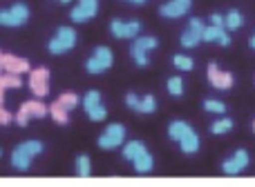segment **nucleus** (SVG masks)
<instances>
[{"mask_svg": "<svg viewBox=\"0 0 255 187\" xmlns=\"http://www.w3.org/2000/svg\"><path fill=\"white\" fill-rule=\"evenodd\" d=\"M40 152H43V143H40V140H27V143H20L11 154L13 167H16V170H22V172L29 170L31 158Z\"/></svg>", "mask_w": 255, "mask_h": 187, "instance_id": "f257e3e1", "label": "nucleus"}, {"mask_svg": "<svg viewBox=\"0 0 255 187\" xmlns=\"http://www.w3.org/2000/svg\"><path fill=\"white\" fill-rule=\"evenodd\" d=\"M76 45V31L72 27H58L56 36L49 40L47 49L52 54H65L67 49H72Z\"/></svg>", "mask_w": 255, "mask_h": 187, "instance_id": "f03ea898", "label": "nucleus"}, {"mask_svg": "<svg viewBox=\"0 0 255 187\" xmlns=\"http://www.w3.org/2000/svg\"><path fill=\"white\" fill-rule=\"evenodd\" d=\"M112 67V52L110 47H97L94 54L90 56V61L85 62V69L90 74H103L106 69Z\"/></svg>", "mask_w": 255, "mask_h": 187, "instance_id": "7ed1b4c3", "label": "nucleus"}, {"mask_svg": "<svg viewBox=\"0 0 255 187\" xmlns=\"http://www.w3.org/2000/svg\"><path fill=\"white\" fill-rule=\"evenodd\" d=\"M27 18H29V9H27V4L16 2L11 9L0 11V25L2 27H20V25L27 22Z\"/></svg>", "mask_w": 255, "mask_h": 187, "instance_id": "20e7f679", "label": "nucleus"}, {"mask_svg": "<svg viewBox=\"0 0 255 187\" xmlns=\"http://www.w3.org/2000/svg\"><path fill=\"white\" fill-rule=\"evenodd\" d=\"M34 116V118H43V116H47V107H45L40 100H27V103H22L20 105V109H18V114H16V123L20 127H25L27 125V121Z\"/></svg>", "mask_w": 255, "mask_h": 187, "instance_id": "39448f33", "label": "nucleus"}, {"mask_svg": "<svg viewBox=\"0 0 255 187\" xmlns=\"http://www.w3.org/2000/svg\"><path fill=\"white\" fill-rule=\"evenodd\" d=\"M124 138H126L124 125L115 123V125H110L101 136H99V147L101 149H115V147H119V145L124 143Z\"/></svg>", "mask_w": 255, "mask_h": 187, "instance_id": "423d86ee", "label": "nucleus"}, {"mask_svg": "<svg viewBox=\"0 0 255 187\" xmlns=\"http://www.w3.org/2000/svg\"><path fill=\"white\" fill-rule=\"evenodd\" d=\"M157 47V38H136L134 43H132V47H130V54H132V58H134V62L139 67H145L148 65V52L150 49H154Z\"/></svg>", "mask_w": 255, "mask_h": 187, "instance_id": "0eeeda50", "label": "nucleus"}, {"mask_svg": "<svg viewBox=\"0 0 255 187\" xmlns=\"http://www.w3.org/2000/svg\"><path fill=\"white\" fill-rule=\"evenodd\" d=\"M204 31H206L204 22L199 20V18H193V20L188 22V27H186V31L181 34V45H184V47H195V45H199L204 40Z\"/></svg>", "mask_w": 255, "mask_h": 187, "instance_id": "6e6552de", "label": "nucleus"}, {"mask_svg": "<svg viewBox=\"0 0 255 187\" xmlns=\"http://www.w3.org/2000/svg\"><path fill=\"white\" fill-rule=\"evenodd\" d=\"M83 105H85V112H88V116L92 118V121H103V118L108 116L106 107L101 105V94L99 92H88L83 98Z\"/></svg>", "mask_w": 255, "mask_h": 187, "instance_id": "1a4fd4ad", "label": "nucleus"}, {"mask_svg": "<svg viewBox=\"0 0 255 187\" xmlns=\"http://www.w3.org/2000/svg\"><path fill=\"white\" fill-rule=\"evenodd\" d=\"M29 87H31V92L38 96V98L47 96V92H49V71L45 69V67H38V69L31 71Z\"/></svg>", "mask_w": 255, "mask_h": 187, "instance_id": "9d476101", "label": "nucleus"}, {"mask_svg": "<svg viewBox=\"0 0 255 187\" xmlns=\"http://www.w3.org/2000/svg\"><path fill=\"white\" fill-rule=\"evenodd\" d=\"M97 11H99V0H79V4L72 9L70 18L74 22H85L97 16Z\"/></svg>", "mask_w": 255, "mask_h": 187, "instance_id": "9b49d317", "label": "nucleus"}, {"mask_svg": "<svg viewBox=\"0 0 255 187\" xmlns=\"http://www.w3.org/2000/svg\"><path fill=\"white\" fill-rule=\"evenodd\" d=\"M208 80H211V85L215 89H231L233 87V74H229V71H222L220 67H217V62H211L208 65Z\"/></svg>", "mask_w": 255, "mask_h": 187, "instance_id": "f8f14e48", "label": "nucleus"}, {"mask_svg": "<svg viewBox=\"0 0 255 187\" xmlns=\"http://www.w3.org/2000/svg\"><path fill=\"white\" fill-rule=\"evenodd\" d=\"M247 167H249V152H247V149H238V152H235L229 161H224L222 170H224V174L235 176V174H240L242 170H247Z\"/></svg>", "mask_w": 255, "mask_h": 187, "instance_id": "ddd939ff", "label": "nucleus"}, {"mask_svg": "<svg viewBox=\"0 0 255 187\" xmlns=\"http://www.w3.org/2000/svg\"><path fill=\"white\" fill-rule=\"evenodd\" d=\"M110 31L117 38H134L141 31V22L139 20H130V22H121V20H112L110 22Z\"/></svg>", "mask_w": 255, "mask_h": 187, "instance_id": "4468645a", "label": "nucleus"}, {"mask_svg": "<svg viewBox=\"0 0 255 187\" xmlns=\"http://www.w3.org/2000/svg\"><path fill=\"white\" fill-rule=\"evenodd\" d=\"M190 9V0H170V2L161 4L159 13L163 18H181L184 13H188Z\"/></svg>", "mask_w": 255, "mask_h": 187, "instance_id": "2eb2a0df", "label": "nucleus"}, {"mask_svg": "<svg viewBox=\"0 0 255 187\" xmlns=\"http://www.w3.org/2000/svg\"><path fill=\"white\" fill-rule=\"evenodd\" d=\"M2 69L9 71V74H25L29 71V62L25 58L11 56V54H2Z\"/></svg>", "mask_w": 255, "mask_h": 187, "instance_id": "dca6fc26", "label": "nucleus"}, {"mask_svg": "<svg viewBox=\"0 0 255 187\" xmlns=\"http://www.w3.org/2000/svg\"><path fill=\"white\" fill-rule=\"evenodd\" d=\"M204 40L206 43H220L222 47H229L231 45V38H229V31H226V27H206V31H204Z\"/></svg>", "mask_w": 255, "mask_h": 187, "instance_id": "f3484780", "label": "nucleus"}, {"mask_svg": "<svg viewBox=\"0 0 255 187\" xmlns=\"http://www.w3.org/2000/svg\"><path fill=\"white\" fill-rule=\"evenodd\" d=\"M179 145H181V152H184V154H195L199 149V136L193 131V127H190V129L181 136Z\"/></svg>", "mask_w": 255, "mask_h": 187, "instance_id": "a211bd4d", "label": "nucleus"}, {"mask_svg": "<svg viewBox=\"0 0 255 187\" xmlns=\"http://www.w3.org/2000/svg\"><path fill=\"white\" fill-rule=\"evenodd\" d=\"M132 163H134V170L139 172V174H148V172L152 170V156H150V154L145 152V149H143V152L136 154L134 161H132Z\"/></svg>", "mask_w": 255, "mask_h": 187, "instance_id": "6ab92c4d", "label": "nucleus"}, {"mask_svg": "<svg viewBox=\"0 0 255 187\" xmlns=\"http://www.w3.org/2000/svg\"><path fill=\"white\" fill-rule=\"evenodd\" d=\"M188 129H190L188 123H184V121H172L170 127H168V136H170L172 140H177V143H179L181 136H184Z\"/></svg>", "mask_w": 255, "mask_h": 187, "instance_id": "aec40b11", "label": "nucleus"}, {"mask_svg": "<svg viewBox=\"0 0 255 187\" xmlns=\"http://www.w3.org/2000/svg\"><path fill=\"white\" fill-rule=\"evenodd\" d=\"M244 25V18H242V13L238 11V9H233V11H229L224 16V27L229 31H235V29H240V27Z\"/></svg>", "mask_w": 255, "mask_h": 187, "instance_id": "412c9836", "label": "nucleus"}, {"mask_svg": "<svg viewBox=\"0 0 255 187\" xmlns=\"http://www.w3.org/2000/svg\"><path fill=\"white\" fill-rule=\"evenodd\" d=\"M49 114H52V118L56 123H61V125H67V121H70V116H67V109L63 107L58 100H54V103L49 105Z\"/></svg>", "mask_w": 255, "mask_h": 187, "instance_id": "4be33fe9", "label": "nucleus"}, {"mask_svg": "<svg viewBox=\"0 0 255 187\" xmlns=\"http://www.w3.org/2000/svg\"><path fill=\"white\" fill-rule=\"evenodd\" d=\"M143 149H145L143 143H139V140H132V143H128L126 147H124V158H128V161H134V156L139 152H143Z\"/></svg>", "mask_w": 255, "mask_h": 187, "instance_id": "5701e85b", "label": "nucleus"}, {"mask_svg": "<svg viewBox=\"0 0 255 187\" xmlns=\"http://www.w3.org/2000/svg\"><path fill=\"white\" fill-rule=\"evenodd\" d=\"M172 65H175L177 69H181V71H190L195 67V62H193V58L181 56V54H175V56H172Z\"/></svg>", "mask_w": 255, "mask_h": 187, "instance_id": "b1692460", "label": "nucleus"}, {"mask_svg": "<svg viewBox=\"0 0 255 187\" xmlns=\"http://www.w3.org/2000/svg\"><path fill=\"white\" fill-rule=\"evenodd\" d=\"M157 109V100H154V96H143V98L139 100V107L134 109V112H141V114H150Z\"/></svg>", "mask_w": 255, "mask_h": 187, "instance_id": "393cba45", "label": "nucleus"}, {"mask_svg": "<svg viewBox=\"0 0 255 187\" xmlns=\"http://www.w3.org/2000/svg\"><path fill=\"white\" fill-rule=\"evenodd\" d=\"M233 129V121L231 118H220V121H215L211 125V131L213 134H226V131Z\"/></svg>", "mask_w": 255, "mask_h": 187, "instance_id": "a878e982", "label": "nucleus"}, {"mask_svg": "<svg viewBox=\"0 0 255 187\" xmlns=\"http://www.w3.org/2000/svg\"><path fill=\"white\" fill-rule=\"evenodd\" d=\"M204 109L211 114H224L226 112V105L222 103V100H215V98H208L204 100Z\"/></svg>", "mask_w": 255, "mask_h": 187, "instance_id": "bb28decb", "label": "nucleus"}, {"mask_svg": "<svg viewBox=\"0 0 255 187\" xmlns=\"http://www.w3.org/2000/svg\"><path fill=\"white\" fill-rule=\"evenodd\" d=\"M168 92H170L172 96H181V94H184V80H181L179 76L168 78Z\"/></svg>", "mask_w": 255, "mask_h": 187, "instance_id": "cd10ccee", "label": "nucleus"}, {"mask_svg": "<svg viewBox=\"0 0 255 187\" xmlns=\"http://www.w3.org/2000/svg\"><path fill=\"white\" fill-rule=\"evenodd\" d=\"M0 85L2 87H20L22 85V80L18 78V74H0Z\"/></svg>", "mask_w": 255, "mask_h": 187, "instance_id": "c85d7f7f", "label": "nucleus"}, {"mask_svg": "<svg viewBox=\"0 0 255 187\" xmlns=\"http://www.w3.org/2000/svg\"><path fill=\"white\" fill-rule=\"evenodd\" d=\"M58 103H61L65 109H74L76 105H79V96L72 94V92H67V94H63L61 98H58Z\"/></svg>", "mask_w": 255, "mask_h": 187, "instance_id": "c756f323", "label": "nucleus"}, {"mask_svg": "<svg viewBox=\"0 0 255 187\" xmlns=\"http://www.w3.org/2000/svg\"><path fill=\"white\" fill-rule=\"evenodd\" d=\"M76 172H79V176H90V158L88 156L76 158Z\"/></svg>", "mask_w": 255, "mask_h": 187, "instance_id": "7c9ffc66", "label": "nucleus"}, {"mask_svg": "<svg viewBox=\"0 0 255 187\" xmlns=\"http://www.w3.org/2000/svg\"><path fill=\"white\" fill-rule=\"evenodd\" d=\"M11 121H13V116H11V114H9L7 109H2V107H0V125H9V123H11Z\"/></svg>", "mask_w": 255, "mask_h": 187, "instance_id": "2f4dec72", "label": "nucleus"}, {"mask_svg": "<svg viewBox=\"0 0 255 187\" xmlns=\"http://www.w3.org/2000/svg\"><path fill=\"white\" fill-rule=\"evenodd\" d=\"M126 103H128V107H132V109L139 107V98H136V94H128L126 96Z\"/></svg>", "mask_w": 255, "mask_h": 187, "instance_id": "473e14b6", "label": "nucleus"}, {"mask_svg": "<svg viewBox=\"0 0 255 187\" xmlns=\"http://www.w3.org/2000/svg\"><path fill=\"white\" fill-rule=\"evenodd\" d=\"M211 22H213V25H217V27H224V16H220V13H213Z\"/></svg>", "mask_w": 255, "mask_h": 187, "instance_id": "72a5a7b5", "label": "nucleus"}, {"mask_svg": "<svg viewBox=\"0 0 255 187\" xmlns=\"http://www.w3.org/2000/svg\"><path fill=\"white\" fill-rule=\"evenodd\" d=\"M4 89H7V87H2V85H0V105H2V100H4Z\"/></svg>", "mask_w": 255, "mask_h": 187, "instance_id": "f704fd0d", "label": "nucleus"}, {"mask_svg": "<svg viewBox=\"0 0 255 187\" xmlns=\"http://www.w3.org/2000/svg\"><path fill=\"white\" fill-rule=\"evenodd\" d=\"M128 2H134V4H143L145 0H128Z\"/></svg>", "mask_w": 255, "mask_h": 187, "instance_id": "c9c22d12", "label": "nucleus"}, {"mask_svg": "<svg viewBox=\"0 0 255 187\" xmlns=\"http://www.w3.org/2000/svg\"><path fill=\"white\" fill-rule=\"evenodd\" d=\"M249 45H251V47L255 49V36H253V38H251V40H249Z\"/></svg>", "mask_w": 255, "mask_h": 187, "instance_id": "e433bc0d", "label": "nucleus"}, {"mask_svg": "<svg viewBox=\"0 0 255 187\" xmlns=\"http://www.w3.org/2000/svg\"><path fill=\"white\" fill-rule=\"evenodd\" d=\"M0 71H2V54H0Z\"/></svg>", "mask_w": 255, "mask_h": 187, "instance_id": "4c0bfd02", "label": "nucleus"}, {"mask_svg": "<svg viewBox=\"0 0 255 187\" xmlns=\"http://www.w3.org/2000/svg\"><path fill=\"white\" fill-rule=\"evenodd\" d=\"M61 2H70V0H61Z\"/></svg>", "mask_w": 255, "mask_h": 187, "instance_id": "58836bf2", "label": "nucleus"}, {"mask_svg": "<svg viewBox=\"0 0 255 187\" xmlns=\"http://www.w3.org/2000/svg\"><path fill=\"white\" fill-rule=\"evenodd\" d=\"M0 154H2V152H0Z\"/></svg>", "mask_w": 255, "mask_h": 187, "instance_id": "ea45409f", "label": "nucleus"}]
</instances>
